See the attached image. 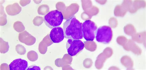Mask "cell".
<instances>
[{"instance_id": "1", "label": "cell", "mask_w": 146, "mask_h": 70, "mask_svg": "<svg viewBox=\"0 0 146 70\" xmlns=\"http://www.w3.org/2000/svg\"><path fill=\"white\" fill-rule=\"evenodd\" d=\"M82 23L75 17L68 19L64 24L65 37L74 40H79L83 38Z\"/></svg>"}, {"instance_id": "2", "label": "cell", "mask_w": 146, "mask_h": 70, "mask_svg": "<svg viewBox=\"0 0 146 70\" xmlns=\"http://www.w3.org/2000/svg\"><path fill=\"white\" fill-rule=\"evenodd\" d=\"M44 23L50 29L60 26L64 19L63 15L58 10L52 11L45 15L44 18Z\"/></svg>"}, {"instance_id": "3", "label": "cell", "mask_w": 146, "mask_h": 70, "mask_svg": "<svg viewBox=\"0 0 146 70\" xmlns=\"http://www.w3.org/2000/svg\"><path fill=\"white\" fill-rule=\"evenodd\" d=\"M112 37V31L109 26H104L99 27L96 33L97 41L104 44L109 43Z\"/></svg>"}, {"instance_id": "4", "label": "cell", "mask_w": 146, "mask_h": 70, "mask_svg": "<svg viewBox=\"0 0 146 70\" xmlns=\"http://www.w3.org/2000/svg\"><path fill=\"white\" fill-rule=\"evenodd\" d=\"M83 36L88 41H93L95 37L97 30V26L94 22L87 20L82 24Z\"/></svg>"}, {"instance_id": "5", "label": "cell", "mask_w": 146, "mask_h": 70, "mask_svg": "<svg viewBox=\"0 0 146 70\" xmlns=\"http://www.w3.org/2000/svg\"><path fill=\"white\" fill-rule=\"evenodd\" d=\"M84 44L80 40H74L69 39L66 44V48L69 55L74 56L84 49Z\"/></svg>"}, {"instance_id": "6", "label": "cell", "mask_w": 146, "mask_h": 70, "mask_svg": "<svg viewBox=\"0 0 146 70\" xmlns=\"http://www.w3.org/2000/svg\"><path fill=\"white\" fill-rule=\"evenodd\" d=\"M49 36L54 43H59L63 40L65 37L64 30L60 27H55L51 31Z\"/></svg>"}, {"instance_id": "7", "label": "cell", "mask_w": 146, "mask_h": 70, "mask_svg": "<svg viewBox=\"0 0 146 70\" xmlns=\"http://www.w3.org/2000/svg\"><path fill=\"white\" fill-rule=\"evenodd\" d=\"M9 67L10 70H25L28 68V63L26 61L19 58L11 62Z\"/></svg>"}, {"instance_id": "8", "label": "cell", "mask_w": 146, "mask_h": 70, "mask_svg": "<svg viewBox=\"0 0 146 70\" xmlns=\"http://www.w3.org/2000/svg\"><path fill=\"white\" fill-rule=\"evenodd\" d=\"M40 68L35 65H32L27 68V70H40Z\"/></svg>"}]
</instances>
